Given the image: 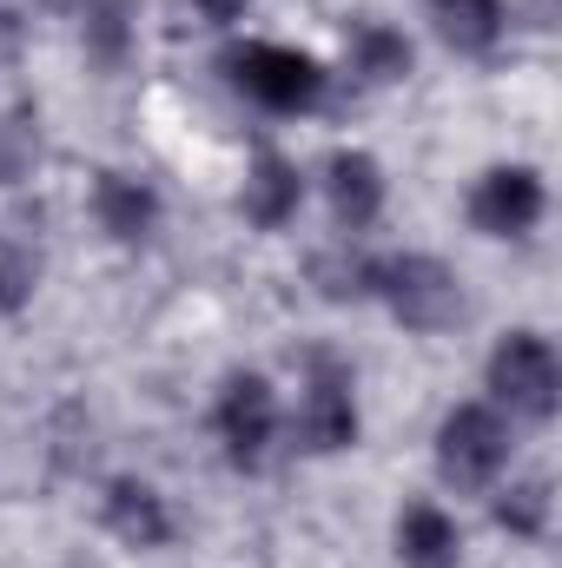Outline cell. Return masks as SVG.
I'll return each mask as SVG.
<instances>
[{
	"instance_id": "6da1fadb",
	"label": "cell",
	"mask_w": 562,
	"mask_h": 568,
	"mask_svg": "<svg viewBox=\"0 0 562 568\" xmlns=\"http://www.w3.org/2000/svg\"><path fill=\"white\" fill-rule=\"evenodd\" d=\"M371 297H384V311L404 331H418V337H436V331H450L463 317V284L430 252H391V258H378L371 265Z\"/></svg>"
},
{
	"instance_id": "7a4b0ae2",
	"label": "cell",
	"mask_w": 562,
	"mask_h": 568,
	"mask_svg": "<svg viewBox=\"0 0 562 568\" xmlns=\"http://www.w3.org/2000/svg\"><path fill=\"white\" fill-rule=\"evenodd\" d=\"M225 73L265 113H311L324 100V67L311 53L284 47V40H245V47H232L225 53Z\"/></svg>"
},
{
	"instance_id": "3957f363",
	"label": "cell",
	"mask_w": 562,
	"mask_h": 568,
	"mask_svg": "<svg viewBox=\"0 0 562 568\" xmlns=\"http://www.w3.org/2000/svg\"><path fill=\"white\" fill-rule=\"evenodd\" d=\"M490 397H496V410H510V417H530V424H550L562 404V364H556V344L543 337V331H510V337H496V351H490Z\"/></svg>"
},
{
	"instance_id": "277c9868",
	"label": "cell",
	"mask_w": 562,
	"mask_h": 568,
	"mask_svg": "<svg viewBox=\"0 0 562 568\" xmlns=\"http://www.w3.org/2000/svg\"><path fill=\"white\" fill-rule=\"evenodd\" d=\"M510 469V417L496 404H456L436 424V476L450 489H490Z\"/></svg>"
},
{
	"instance_id": "5b68a950",
	"label": "cell",
	"mask_w": 562,
	"mask_h": 568,
	"mask_svg": "<svg viewBox=\"0 0 562 568\" xmlns=\"http://www.w3.org/2000/svg\"><path fill=\"white\" fill-rule=\"evenodd\" d=\"M291 436L311 449V456H338L358 443V384H351V364L338 357H311L304 364V384H298V410H291Z\"/></svg>"
},
{
	"instance_id": "8992f818",
	"label": "cell",
	"mask_w": 562,
	"mask_h": 568,
	"mask_svg": "<svg viewBox=\"0 0 562 568\" xmlns=\"http://www.w3.org/2000/svg\"><path fill=\"white\" fill-rule=\"evenodd\" d=\"M279 390L259 377V371H232L219 404H212V429L225 443V463L232 469H265L272 463V443H279Z\"/></svg>"
},
{
	"instance_id": "52a82bcc",
	"label": "cell",
	"mask_w": 562,
	"mask_h": 568,
	"mask_svg": "<svg viewBox=\"0 0 562 568\" xmlns=\"http://www.w3.org/2000/svg\"><path fill=\"white\" fill-rule=\"evenodd\" d=\"M543 212H550V192L536 165H490L470 192V225L483 239H523L543 225Z\"/></svg>"
},
{
	"instance_id": "ba28073f",
	"label": "cell",
	"mask_w": 562,
	"mask_h": 568,
	"mask_svg": "<svg viewBox=\"0 0 562 568\" xmlns=\"http://www.w3.org/2000/svg\"><path fill=\"white\" fill-rule=\"evenodd\" d=\"M100 523H107V536L127 542V549H165V542H172V509H165V496H159L152 483H140V476H113V483H107Z\"/></svg>"
},
{
	"instance_id": "9c48e42d",
	"label": "cell",
	"mask_w": 562,
	"mask_h": 568,
	"mask_svg": "<svg viewBox=\"0 0 562 568\" xmlns=\"http://www.w3.org/2000/svg\"><path fill=\"white\" fill-rule=\"evenodd\" d=\"M324 199H331V219H338L344 232L378 225V212H384V165H378L371 152H358V145L331 152V159H324Z\"/></svg>"
},
{
	"instance_id": "30bf717a",
	"label": "cell",
	"mask_w": 562,
	"mask_h": 568,
	"mask_svg": "<svg viewBox=\"0 0 562 568\" xmlns=\"http://www.w3.org/2000/svg\"><path fill=\"white\" fill-rule=\"evenodd\" d=\"M93 219L113 245H145L159 232V192L133 172H100L93 179Z\"/></svg>"
},
{
	"instance_id": "8fae6325",
	"label": "cell",
	"mask_w": 562,
	"mask_h": 568,
	"mask_svg": "<svg viewBox=\"0 0 562 568\" xmlns=\"http://www.w3.org/2000/svg\"><path fill=\"white\" fill-rule=\"evenodd\" d=\"M304 205V172L284 159V152H259L252 172H245V192H239V212L259 225V232H284Z\"/></svg>"
},
{
	"instance_id": "7c38bea8",
	"label": "cell",
	"mask_w": 562,
	"mask_h": 568,
	"mask_svg": "<svg viewBox=\"0 0 562 568\" xmlns=\"http://www.w3.org/2000/svg\"><path fill=\"white\" fill-rule=\"evenodd\" d=\"M398 562L404 568H456L463 562V529L436 503H404L398 516Z\"/></svg>"
},
{
	"instance_id": "4fadbf2b",
	"label": "cell",
	"mask_w": 562,
	"mask_h": 568,
	"mask_svg": "<svg viewBox=\"0 0 562 568\" xmlns=\"http://www.w3.org/2000/svg\"><path fill=\"white\" fill-rule=\"evenodd\" d=\"M430 20L443 33V47L456 53H490L510 27V7L503 0H430Z\"/></svg>"
},
{
	"instance_id": "5bb4252c",
	"label": "cell",
	"mask_w": 562,
	"mask_h": 568,
	"mask_svg": "<svg viewBox=\"0 0 562 568\" xmlns=\"http://www.w3.org/2000/svg\"><path fill=\"white\" fill-rule=\"evenodd\" d=\"M351 73L364 87H398L411 73V40L384 20H358L351 27Z\"/></svg>"
},
{
	"instance_id": "9a60e30c",
	"label": "cell",
	"mask_w": 562,
	"mask_h": 568,
	"mask_svg": "<svg viewBox=\"0 0 562 568\" xmlns=\"http://www.w3.org/2000/svg\"><path fill=\"white\" fill-rule=\"evenodd\" d=\"M550 509H556V496H550L543 476H516L510 489H496V529H510L516 542H543L550 536Z\"/></svg>"
},
{
	"instance_id": "2e32d148",
	"label": "cell",
	"mask_w": 562,
	"mask_h": 568,
	"mask_svg": "<svg viewBox=\"0 0 562 568\" xmlns=\"http://www.w3.org/2000/svg\"><path fill=\"white\" fill-rule=\"evenodd\" d=\"M40 159V113L20 93H0V185H20Z\"/></svg>"
},
{
	"instance_id": "e0dca14e",
	"label": "cell",
	"mask_w": 562,
	"mask_h": 568,
	"mask_svg": "<svg viewBox=\"0 0 562 568\" xmlns=\"http://www.w3.org/2000/svg\"><path fill=\"white\" fill-rule=\"evenodd\" d=\"M80 33L93 60L120 67L133 53V0H80Z\"/></svg>"
},
{
	"instance_id": "ac0fdd59",
	"label": "cell",
	"mask_w": 562,
	"mask_h": 568,
	"mask_svg": "<svg viewBox=\"0 0 562 568\" xmlns=\"http://www.w3.org/2000/svg\"><path fill=\"white\" fill-rule=\"evenodd\" d=\"M33 284H40V258L27 239L0 232V317H20L33 304Z\"/></svg>"
},
{
	"instance_id": "d6986e66",
	"label": "cell",
	"mask_w": 562,
	"mask_h": 568,
	"mask_svg": "<svg viewBox=\"0 0 562 568\" xmlns=\"http://www.w3.org/2000/svg\"><path fill=\"white\" fill-rule=\"evenodd\" d=\"M371 265H378V258L338 245V252H318V258H311V278H318V291H324L331 304H344V297H371Z\"/></svg>"
},
{
	"instance_id": "ffe728a7",
	"label": "cell",
	"mask_w": 562,
	"mask_h": 568,
	"mask_svg": "<svg viewBox=\"0 0 562 568\" xmlns=\"http://www.w3.org/2000/svg\"><path fill=\"white\" fill-rule=\"evenodd\" d=\"M192 7H199V13H205L212 27H232V20H239V13H245L252 0H192Z\"/></svg>"
},
{
	"instance_id": "44dd1931",
	"label": "cell",
	"mask_w": 562,
	"mask_h": 568,
	"mask_svg": "<svg viewBox=\"0 0 562 568\" xmlns=\"http://www.w3.org/2000/svg\"><path fill=\"white\" fill-rule=\"evenodd\" d=\"M13 53H20V20L0 7V60H13Z\"/></svg>"
},
{
	"instance_id": "7402d4cb",
	"label": "cell",
	"mask_w": 562,
	"mask_h": 568,
	"mask_svg": "<svg viewBox=\"0 0 562 568\" xmlns=\"http://www.w3.org/2000/svg\"><path fill=\"white\" fill-rule=\"evenodd\" d=\"M47 7H73V13H80V0H47Z\"/></svg>"
}]
</instances>
